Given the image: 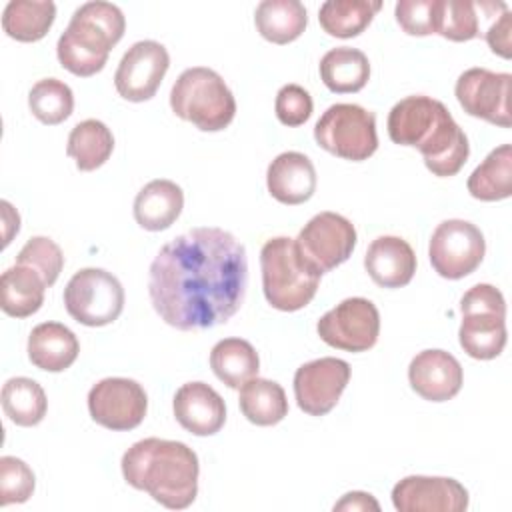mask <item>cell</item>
I'll return each mask as SVG.
<instances>
[{"label":"cell","mask_w":512,"mask_h":512,"mask_svg":"<svg viewBox=\"0 0 512 512\" xmlns=\"http://www.w3.org/2000/svg\"><path fill=\"white\" fill-rule=\"evenodd\" d=\"M246 280L244 244L222 228L200 226L160 248L150 264L148 294L166 324L206 330L240 310Z\"/></svg>","instance_id":"cell-1"},{"label":"cell","mask_w":512,"mask_h":512,"mask_svg":"<svg viewBox=\"0 0 512 512\" xmlns=\"http://www.w3.org/2000/svg\"><path fill=\"white\" fill-rule=\"evenodd\" d=\"M388 136L394 144L414 146L426 168L440 178L460 172L470 154L464 130L448 108L430 96H406L388 114Z\"/></svg>","instance_id":"cell-2"},{"label":"cell","mask_w":512,"mask_h":512,"mask_svg":"<svg viewBox=\"0 0 512 512\" xmlns=\"http://www.w3.org/2000/svg\"><path fill=\"white\" fill-rule=\"evenodd\" d=\"M200 464L196 452L178 440L144 438L122 456V476L170 510L188 508L198 494Z\"/></svg>","instance_id":"cell-3"},{"label":"cell","mask_w":512,"mask_h":512,"mask_svg":"<svg viewBox=\"0 0 512 512\" xmlns=\"http://www.w3.org/2000/svg\"><path fill=\"white\" fill-rule=\"evenodd\" d=\"M126 20L110 2H86L74 10L66 30L58 38L56 54L60 64L76 76L100 72L110 50L124 36Z\"/></svg>","instance_id":"cell-4"},{"label":"cell","mask_w":512,"mask_h":512,"mask_svg":"<svg viewBox=\"0 0 512 512\" xmlns=\"http://www.w3.org/2000/svg\"><path fill=\"white\" fill-rule=\"evenodd\" d=\"M172 112L204 132L224 130L236 114V100L224 78L206 66L186 68L170 90Z\"/></svg>","instance_id":"cell-5"},{"label":"cell","mask_w":512,"mask_h":512,"mask_svg":"<svg viewBox=\"0 0 512 512\" xmlns=\"http://www.w3.org/2000/svg\"><path fill=\"white\" fill-rule=\"evenodd\" d=\"M262 288L268 304L282 312H296L310 304L320 276L308 270L288 236L270 238L260 250Z\"/></svg>","instance_id":"cell-6"},{"label":"cell","mask_w":512,"mask_h":512,"mask_svg":"<svg viewBox=\"0 0 512 512\" xmlns=\"http://www.w3.org/2000/svg\"><path fill=\"white\" fill-rule=\"evenodd\" d=\"M458 330L462 350L476 360H492L506 346V302L492 284H476L460 300Z\"/></svg>","instance_id":"cell-7"},{"label":"cell","mask_w":512,"mask_h":512,"mask_svg":"<svg viewBox=\"0 0 512 512\" xmlns=\"http://www.w3.org/2000/svg\"><path fill=\"white\" fill-rule=\"evenodd\" d=\"M314 140L338 158L368 160L378 148L376 116L358 104H332L314 126Z\"/></svg>","instance_id":"cell-8"},{"label":"cell","mask_w":512,"mask_h":512,"mask_svg":"<svg viewBox=\"0 0 512 512\" xmlns=\"http://www.w3.org/2000/svg\"><path fill=\"white\" fill-rule=\"evenodd\" d=\"M66 312L84 326H106L124 308L120 280L102 268L78 270L64 288Z\"/></svg>","instance_id":"cell-9"},{"label":"cell","mask_w":512,"mask_h":512,"mask_svg":"<svg viewBox=\"0 0 512 512\" xmlns=\"http://www.w3.org/2000/svg\"><path fill=\"white\" fill-rule=\"evenodd\" d=\"M294 246L300 262L322 276L350 258L356 246V228L336 212H320L304 224Z\"/></svg>","instance_id":"cell-10"},{"label":"cell","mask_w":512,"mask_h":512,"mask_svg":"<svg viewBox=\"0 0 512 512\" xmlns=\"http://www.w3.org/2000/svg\"><path fill=\"white\" fill-rule=\"evenodd\" d=\"M484 252L486 242L480 228L460 218L440 222L428 246L432 268L448 280L472 274L484 260Z\"/></svg>","instance_id":"cell-11"},{"label":"cell","mask_w":512,"mask_h":512,"mask_svg":"<svg viewBox=\"0 0 512 512\" xmlns=\"http://www.w3.org/2000/svg\"><path fill=\"white\" fill-rule=\"evenodd\" d=\"M316 330L332 348L366 352L378 340L380 314L368 298H346L318 320Z\"/></svg>","instance_id":"cell-12"},{"label":"cell","mask_w":512,"mask_h":512,"mask_svg":"<svg viewBox=\"0 0 512 512\" xmlns=\"http://www.w3.org/2000/svg\"><path fill=\"white\" fill-rule=\"evenodd\" d=\"M510 84L508 72L470 68L458 76L454 94L466 114L510 128Z\"/></svg>","instance_id":"cell-13"},{"label":"cell","mask_w":512,"mask_h":512,"mask_svg":"<svg viewBox=\"0 0 512 512\" xmlns=\"http://www.w3.org/2000/svg\"><path fill=\"white\" fill-rule=\"evenodd\" d=\"M88 410L92 420L108 430H132L146 416L148 396L136 380L104 378L90 388Z\"/></svg>","instance_id":"cell-14"},{"label":"cell","mask_w":512,"mask_h":512,"mask_svg":"<svg viewBox=\"0 0 512 512\" xmlns=\"http://www.w3.org/2000/svg\"><path fill=\"white\" fill-rule=\"evenodd\" d=\"M170 66L168 50L156 40H140L132 44L114 74V86L124 100H150L160 88Z\"/></svg>","instance_id":"cell-15"},{"label":"cell","mask_w":512,"mask_h":512,"mask_svg":"<svg viewBox=\"0 0 512 512\" xmlns=\"http://www.w3.org/2000/svg\"><path fill=\"white\" fill-rule=\"evenodd\" d=\"M350 380V366L340 358H318L302 364L294 374V396L310 416L328 414Z\"/></svg>","instance_id":"cell-16"},{"label":"cell","mask_w":512,"mask_h":512,"mask_svg":"<svg viewBox=\"0 0 512 512\" xmlns=\"http://www.w3.org/2000/svg\"><path fill=\"white\" fill-rule=\"evenodd\" d=\"M392 504L400 512H462L468 490L446 476H406L392 488Z\"/></svg>","instance_id":"cell-17"},{"label":"cell","mask_w":512,"mask_h":512,"mask_svg":"<svg viewBox=\"0 0 512 512\" xmlns=\"http://www.w3.org/2000/svg\"><path fill=\"white\" fill-rule=\"evenodd\" d=\"M412 390L430 402H446L454 398L464 382L460 362L446 350H422L408 366Z\"/></svg>","instance_id":"cell-18"},{"label":"cell","mask_w":512,"mask_h":512,"mask_svg":"<svg viewBox=\"0 0 512 512\" xmlns=\"http://www.w3.org/2000/svg\"><path fill=\"white\" fill-rule=\"evenodd\" d=\"M174 416L194 436H212L226 422L222 396L206 382L182 384L174 394Z\"/></svg>","instance_id":"cell-19"},{"label":"cell","mask_w":512,"mask_h":512,"mask_svg":"<svg viewBox=\"0 0 512 512\" xmlns=\"http://www.w3.org/2000/svg\"><path fill=\"white\" fill-rule=\"evenodd\" d=\"M364 268L382 288H402L416 272V254L400 236H378L366 250Z\"/></svg>","instance_id":"cell-20"},{"label":"cell","mask_w":512,"mask_h":512,"mask_svg":"<svg viewBox=\"0 0 512 512\" xmlns=\"http://www.w3.org/2000/svg\"><path fill=\"white\" fill-rule=\"evenodd\" d=\"M266 186L274 200L296 206L312 198L316 190V170L302 152L278 154L266 172Z\"/></svg>","instance_id":"cell-21"},{"label":"cell","mask_w":512,"mask_h":512,"mask_svg":"<svg viewBox=\"0 0 512 512\" xmlns=\"http://www.w3.org/2000/svg\"><path fill=\"white\" fill-rule=\"evenodd\" d=\"M80 344L76 334L60 322H42L28 336L30 362L46 372H62L78 358Z\"/></svg>","instance_id":"cell-22"},{"label":"cell","mask_w":512,"mask_h":512,"mask_svg":"<svg viewBox=\"0 0 512 512\" xmlns=\"http://www.w3.org/2000/svg\"><path fill=\"white\" fill-rule=\"evenodd\" d=\"M184 208L182 188L166 178L148 182L134 198V218L150 232L170 228Z\"/></svg>","instance_id":"cell-23"},{"label":"cell","mask_w":512,"mask_h":512,"mask_svg":"<svg viewBox=\"0 0 512 512\" xmlns=\"http://www.w3.org/2000/svg\"><path fill=\"white\" fill-rule=\"evenodd\" d=\"M46 288V282L34 268L16 264L2 272L0 306L4 314L12 318L32 316L34 312L40 310Z\"/></svg>","instance_id":"cell-24"},{"label":"cell","mask_w":512,"mask_h":512,"mask_svg":"<svg viewBox=\"0 0 512 512\" xmlns=\"http://www.w3.org/2000/svg\"><path fill=\"white\" fill-rule=\"evenodd\" d=\"M254 24L268 42L288 44L304 32L308 12L298 0H262L254 12Z\"/></svg>","instance_id":"cell-25"},{"label":"cell","mask_w":512,"mask_h":512,"mask_svg":"<svg viewBox=\"0 0 512 512\" xmlns=\"http://www.w3.org/2000/svg\"><path fill=\"white\" fill-rule=\"evenodd\" d=\"M320 78L336 94L358 92L370 78V62L362 50L338 46L322 56Z\"/></svg>","instance_id":"cell-26"},{"label":"cell","mask_w":512,"mask_h":512,"mask_svg":"<svg viewBox=\"0 0 512 512\" xmlns=\"http://www.w3.org/2000/svg\"><path fill=\"white\" fill-rule=\"evenodd\" d=\"M238 404L246 420L256 426H274L288 414V400L284 388L266 378H250L240 386Z\"/></svg>","instance_id":"cell-27"},{"label":"cell","mask_w":512,"mask_h":512,"mask_svg":"<svg viewBox=\"0 0 512 512\" xmlns=\"http://www.w3.org/2000/svg\"><path fill=\"white\" fill-rule=\"evenodd\" d=\"M210 368L220 382L230 388H240L250 378L258 376L260 358L254 346L242 338H224L210 352Z\"/></svg>","instance_id":"cell-28"},{"label":"cell","mask_w":512,"mask_h":512,"mask_svg":"<svg viewBox=\"0 0 512 512\" xmlns=\"http://www.w3.org/2000/svg\"><path fill=\"white\" fill-rule=\"evenodd\" d=\"M468 192L482 202H496L512 194V146L494 148L468 178Z\"/></svg>","instance_id":"cell-29"},{"label":"cell","mask_w":512,"mask_h":512,"mask_svg":"<svg viewBox=\"0 0 512 512\" xmlns=\"http://www.w3.org/2000/svg\"><path fill=\"white\" fill-rule=\"evenodd\" d=\"M54 18L56 6L50 0H12L2 12V28L18 42H36L48 34Z\"/></svg>","instance_id":"cell-30"},{"label":"cell","mask_w":512,"mask_h":512,"mask_svg":"<svg viewBox=\"0 0 512 512\" xmlns=\"http://www.w3.org/2000/svg\"><path fill=\"white\" fill-rule=\"evenodd\" d=\"M114 150V136L110 128L94 118L78 122L68 136L66 152L76 160L78 170L90 172L100 168Z\"/></svg>","instance_id":"cell-31"},{"label":"cell","mask_w":512,"mask_h":512,"mask_svg":"<svg viewBox=\"0 0 512 512\" xmlns=\"http://www.w3.org/2000/svg\"><path fill=\"white\" fill-rule=\"evenodd\" d=\"M380 8L378 0H328L320 6L318 20L326 34L352 38L368 28Z\"/></svg>","instance_id":"cell-32"},{"label":"cell","mask_w":512,"mask_h":512,"mask_svg":"<svg viewBox=\"0 0 512 512\" xmlns=\"http://www.w3.org/2000/svg\"><path fill=\"white\" fill-rule=\"evenodd\" d=\"M2 408L14 424L36 426L46 416L48 400L36 380L16 376L2 386Z\"/></svg>","instance_id":"cell-33"},{"label":"cell","mask_w":512,"mask_h":512,"mask_svg":"<svg viewBox=\"0 0 512 512\" xmlns=\"http://www.w3.org/2000/svg\"><path fill=\"white\" fill-rule=\"evenodd\" d=\"M30 112L48 126L64 122L74 110V94L70 86L58 78L38 80L28 92Z\"/></svg>","instance_id":"cell-34"},{"label":"cell","mask_w":512,"mask_h":512,"mask_svg":"<svg viewBox=\"0 0 512 512\" xmlns=\"http://www.w3.org/2000/svg\"><path fill=\"white\" fill-rule=\"evenodd\" d=\"M436 34L452 42H466L480 34L476 4L468 0H440Z\"/></svg>","instance_id":"cell-35"},{"label":"cell","mask_w":512,"mask_h":512,"mask_svg":"<svg viewBox=\"0 0 512 512\" xmlns=\"http://www.w3.org/2000/svg\"><path fill=\"white\" fill-rule=\"evenodd\" d=\"M16 264L34 268L42 276L46 286H52L62 272L64 254L54 240L46 236H34L18 252Z\"/></svg>","instance_id":"cell-36"},{"label":"cell","mask_w":512,"mask_h":512,"mask_svg":"<svg viewBox=\"0 0 512 512\" xmlns=\"http://www.w3.org/2000/svg\"><path fill=\"white\" fill-rule=\"evenodd\" d=\"M34 484V472L24 460L16 456L0 458V506L26 502L34 492Z\"/></svg>","instance_id":"cell-37"},{"label":"cell","mask_w":512,"mask_h":512,"mask_svg":"<svg viewBox=\"0 0 512 512\" xmlns=\"http://www.w3.org/2000/svg\"><path fill=\"white\" fill-rule=\"evenodd\" d=\"M440 0H400L394 14L400 28L410 36H428L438 30Z\"/></svg>","instance_id":"cell-38"},{"label":"cell","mask_w":512,"mask_h":512,"mask_svg":"<svg viewBox=\"0 0 512 512\" xmlns=\"http://www.w3.org/2000/svg\"><path fill=\"white\" fill-rule=\"evenodd\" d=\"M312 96L298 84H286L278 90L274 110L284 126H300L312 114Z\"/></svg>","instance_id":"cell-39"},{"label":"cell","mask_w":512,"mask_h":512,"mask_svg":"<svg viewBox=\"0 0 512 512\" xmlns=\"http://www.w3.org/2000/svg\"><path fill=\"white\" fill-rule=\"evenodd\" d=\"M510 30H512V14L510 10H504L496 22L490 24L484 38L490 46V50L502 58H510L512 54V42H510Z\"/></svg>","instance_id":"cell-40"},{"label":"cell","mask_w":512,"mask_h":512,"mask_svg":"<svg viewBox=\"0 0 512 512\" xmlns=\"http://www.w3.org/2000/svg\"><path fill=\"white\" fill-rule=\"evenodd\" d=\"M334 510H380V504L366 492H348L340 502L334 504Z\"/></svg>","instance_id":"cell-41"},{"label":"cell","mask_w":512,"mask_h":512,"mask_svg":"<svg viewBox=\"0 0 512 512\" xmlns=\"http://www.w3.org/2000/svg\"><path fill=\"white\" fill-rule=\"evenodd\" d=\"M0 208H2V222H4V240H2V246H8L10 244V240H12V236L14 234H18V230H20V216H18V212L12 208V204L10 202H6V200H2L0 202Z\"/></svg>","instance_id":"cell-42"}]
</instances>
